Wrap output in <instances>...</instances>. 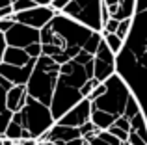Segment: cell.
<instances>
[{"mask_svg": "<svg viewBox=\"0 0 147 145\" xmlns=\"http://www.w3.org/2000/svg\"><path fill=\"white\" fill-rule=\"evenodd\" d=\"M58 76H60V65L52 58L41 54L36 60V67H34L28 82H26L28 95L49 106L52 93H54V87H56V82H58Z\"/></svg>", "mask_w": 147, "mask_h": 145, "instance_id": "cell-1", "label": "cell"}, {"mask_svg": "<svg viewBox=\"0 0 147 145\" xmlns=\"http://www.w3.org/2000/svg\"><path fill=\"white\" fill-rule=\"evenodd\" d=\"M104 84H106V93H104L102 97H99L97 101L91 102V106L102 110V112L112 113V115H115V117L123 115L127 99L132 93V89L129 87V84L123 80V76L119 75L117 71H115Z\"/></svg>", "mask_w": 147, "mask_h": 145, "instance_id": "cell-2", "label": "cell"}, {"mask_svg": "<svg viewBox=\"0 0 147 145\" xmlns=\"http://www.w3.org/2000/svg\"><path fill=\"white\" fill-rule=\"evenodd\" d=\"M21 113H22V119H24L22 127L36 140H41L52 128V125L56 123L49 106L39 102V101H36V99H32L30 95L26 99V104L22 106Z\"/></svg>", "mask_w": 147, "mask_h": 145, "instance_id": "cell-3", "label": "cell"}, {"mask_svg": "<svg viewBox=\"0 0 147 145\" xmlns=\"http://www.w3.org/2000/svg\"><path fill=\"white\" fill-rule=\"evenodd\" d=\"M102 0H71L60 13L84 24L93 32H102Z\"/></svg>", "mask_w": 147, "mask_h": 145, "instance_id": "cell-4", "label": "cell"}, {"mask_svg": "<svg viewBox=\"0 0 147 145\" xmlns=\"http://www.w3.org/2000/svg\"><path fill=\"white\" fill-rule=\"evenodd\" d=\"M82 95H80V89L75 86H71V84L63 82V80H60V76H58V82H56V87H54V93H52V99H50V113H52L54 121H58L63 113H67L69 110L73 108V106L76 104V102L82 101Z\"/></svg>", "mask_w": 147, "mask_h": 145, "instance_id": "cell-5", "label": "cell"}, {"mask_svg": "<svg viewBox=\"0 0 147 145\" xmlns=\"http://www.w3.org/2000/svg\"><path fill=\"white\" fill-rule=\"evenodd\" d=\"M4 39H6L7 47H17V48H26L32 43H41L39 30L26 26L22 22H13V26L4 34Z\"/></svg>", "mask_w": 147, "mask_h": 145, "instance_id": "cell-6", "label": "cell"}, {"mask_svg": "<svg viewBox=\"0 0 147 145\" xmlns=\"http://www.w3.org/2000/svg\"><path fill=\"white\" fill-rule=\"evenodd\" d=\"M56 13L58 11H54L50 6H34L26 11L13 13V17H15V22H22V24H26V26L41 30L52 21Z\"/></svg>", "mask_w": 147, "mask_h": 145, "instance_id": "cell-7", "label": "cell"}, {"mask_svg": "<svg viewBox=\"0 0 147 145\" xmlns=\"http://www.w3.org/2000/svg\"><path fill=\"white\" fill-rule=\"evenodd\" d=\"M90 119H91V101L90 99H82V101L76 102L67 113H63L56 123L78 128V127H82L84 123H88Z\"/></svg>", "mask_w": 147, "mask_h": 145, "instance_id": "cell-8", "label": "cell"}, {"mask_svg": "<svg viewBox=\"0 0 147 145\" xmlns=\"http://www.w3.org/2000/svg\"><path fill=\"white\" fill-rule=\"evenodd\" d=\"M34 67H36V60L30 58V62L26 63V65L22 67H15V65H9V63H0V75L4 76L6 80H9L13 86H17V84H24L28 82L30 75H32Z\"/></svg>", "mask_w": 147, "mask_h": 145, "instance_id": "cell-9", "label": "cell"}, {"mask_svg": "<svg viewBox=\"0 0 147 145\" xmlns=\"http://www.w3.org/2000/svg\"><path fill=\"white\" fill-rule=\"evenodd\" d=\"M75 138H80V132L78 128H73L67 127V125H60V123H54L52 128L43 136L41 140H50L54 143H65V142H71Z\"/></svg>", "mask_w": 147, "mask_h": 145, "instance_id": "cell-10", "label": "cell"}, {"mask_svg": "<svg viewBox=\"0 0 147 145\" xmlns=\"http://www.w3.org/2000/svg\"><path fill=\"white\" fill-rule=\"evenodd\" d=\"M26 99H28V91H26L24 84H17V86H11L6 91V106L11 113L22 110V106L26 104Z\"/></svg>", "mask_w": 147, "mask_h": 145, "instance_id": "cell-11", "label": "cell"}, {"mask_svg": "<svg viewBox=\"0 0 147 145\" xmlns=\"http://www.w3.org/2000/svg\"><path fill=\"white\" fill-rule=\"evenodd\" d=\"M4 63H9V65L15 67H22L30 62V56L26 54L24 48H17V47H6V52H4Z\"/></svg>", "mask_w": 147, "mask_h": 145, "instance_id": "cell-12", "label": "cell"}, {"mask_svg": "<svg viewBox=\"0 0 147 145\" xmlns=\"http://www.w3.org/2000/svg\"><path fill=\"white\" fill-rule=\"evenodd\" d=\"M138 11V0H119V4L115 6V11L112 13V17L123 21V19H132Z\"/></svg>", "mask_w": 147, "mask_h": 145, "instance_id": "cell-13", "label": "cell"}, {"mask_svg": "<svg viewBox=\"0 0 147 145\" xmlns=\"http://www.w3.org/2000/svg\"><path fill=\"white\" fill-rule=\"evenodd\" d=\"M115 119H117L115 115H112V113L102 112V110L93 108V106H91V119L90 121L99 128V130H108V128L115 123Z\"/></svg>", "mask_w": 147, "mask_h": 145, "instance_id": "cell-14", "label": "cell"}, {"mask_svg": "<svg viewBox=\"0 0 147 145\" xmlns=\"http://www.w3.org/2000/svg\"><path fill=\"white\" fill-rule=\"evenodd\" d=\"M11 115L13 113L6 106V89L0 86V136H4V130H6L7 123L11 121Z\"/></svg>", "mask_w": 147, "mask_h": 145, "instance_id": "cell-15", "label": "cell"}, {"mask_svg": "<svg viewBox=\"0 0 147 145\" xmlns=\"http://www.w3.org/2000/svg\"><path fill=\"white\" fill-rule=\"evenodd\" d=\"M140 112H144V110H142V104L138 102L136 95H134V93H130V95H129V99H127L125 110H123V117H127V119L130 121L134 115H138Z\"/></svg>", "mask_w": 147, "mask_h": 145, "instance_id": "cell-16", "label": "cell"}, {"mask_svg": "<svg viewBox=\"0 0 147 145\" xmlns=\"http://www.w3.org/2000/svg\"><path fill=\"white\" fill-rule=\"evenodd\" d=\"M102 39H104V43L108 45V48H110L115 56H117L119 52L123 50V47H125V41H123L121 37H117L115 34H102Z\"/></svg>", "mask_w": 147, "mask_h": 145, "instance_id": "cell-17", "label": "cell"}, {"mask_svg": "<svg viewBox=\"0 0 147 145\" xmlns=\"http://www.w3.org/2000/svg\"><path fill=\"white\" fill-rule=\"evenodd\" d=\"M22 130H24L22 127H19V125L13 123V121H9V123H7V127H6V130H4V136H6L7 140H11V142H21Z\"/></svg>", "mask_w": 147, "mask_h": 145, "instance_id": "cell-18", "label": "cell"}, {"mask_svg": "<svg viewBox=\"0 0 147 145\" xmlns=\"http://www.w3.org/2000/svg\"><path fill=\"white\" fill-rule=\"evenodd\" d=\"M100 41H102V34H100V32H91V36L88 37V41L84 43L82 48L86 52H90V54H95V50H97Z\"/></svg>", "mask_w": 147, "mask_h": 145, "instance_id": "cell-19", "label": "cell"}, {"mask_svg": "<svg viewBox=\"0 0 147 145\" xmlns=\"http://www.w3.org/2000/svg\"><path fill=\"white\" fill-rule=\"evenodd\" d=\"M132 19H123V21H119L117 32H115V36L121 37L125 43H127V39H129V36H130V30H132Z\"/></svg>", "mask_w": 147, "mask_h": 145, "instance_id": "cell-20", "label": "cell"}, {"mask_svg": "<svg viewBox=\"0 0 147 145\" xmlns=\"http://www.w3.org/2000/svg\"><path fill=\"white\" fill-rule=\"evenodd\" d=\"M73 62H75V63H78V65H86V63L93 62V54L86 52L84 48H80V50H78V54H76L75 58H73Z\"/></svg>", "mask_w": 147, "mask_h": 145, "instance_id": "cell-21", "label": "cell"}, {"mask_svg": "<svg viewBox=\"0 0 147 145\" xmlns=\"http://www.w3.org/2000/svg\"><path fill=\"white\" fill-rule=\"evenodd\" d=\"M97 84H99V82H97L95 78H88L86 82H84L82 86H80V95H82L84 99H88V97H90V93L93 91V87L97 86Z\"/></svg>", "mask_w": 147, "mask_h": 145, "instance_id": "cell-22", "label": "cell"}, {"mask_svg": "<svg viewBox=\"0 0 147 145\" xmlns=\"http://www.w3.org/2000/svg\"><path fill=\"white\" fill-rule=\"evenodd\" d=\"M36 4L32 2V0H17V2L11 4V7H13V13H19V11H26L30 9V7H34Z\"/></svg>", "mask_w": 147, "mask_h": 145, "instance_id": "cell-23", "label": "cell"}, {"mask_svg": "<svg viewBox=\"0 0 147 145\" xmlns=\"http://www.w3.org/2000/svg\"><path fill=\"white\" fill-rule=\"evenodd\" d=\"M104 93H106V84H104V82H99L97 86L93 87V91L90 93V97H88V99H90V101L93 102V101H97L99 97H102Z\"/></svg>", "mask_w": 147, "mask_h": 145, "instance_id": "cell-24", "label": "cell"}, {"mask_svg": "<svg viewBox=\"0 0 147 145\" xmlns=\"http://www.w3.org/2000/svg\"><path fill=\"white\" fill-rule=\"evenodd\" d=\"M108 132H110L112 136H115L119 142H127V138H129V132L123 130V128H119L117 125H112V127L108 128Z\"/></svg>", "mask_w": 147, "mask_h": 145, "instance_id": "cell-25", "label": "cell"}, {"mask_svg": "<svg viewBox=\"0 0 147 145\" xmlns=\"http://www.w3.org/2000/svg\"><path fill=\"white\" fill-rule=\"evenodd\" d=\"M24 50H26V54H28L30 58H34V60H37L41 54H43V50H41V43H32V45H28Z\"/></svg>", "mask_w": 147, "mask_h": 145, "instance_id": "cell-26", "label": "cell"}, {"mask_svg": "<svg viewBox=\"0 0 147 145\" xmlns=\"http://www.w3.org/2000/svg\"><path fill=\"white\" fill-rule=\"evenodd\" d=\"M13 22H15L13 15H9V17H6V19H0V34H6L7 30L13 26Z\"/></svg>", "mask_w": 147, "mask_h": 145, "instance_id": "cell-27", "label": "cell"}, {"mask_svg": "<svg viewBox=\"0 0 147 145\" xmlns=\"http://www.w3.org/2000/svg\"><path fill=\"white\" fill-rule=\"evenodd\" d=\"M127 143H129V145H147V143L144 142V140H142L140 136L136 134V132H132V130L129 132V138H127Z\"/></svg>", "mask_w": 147, "mask_h": 145, "instance_id": "cell-28", "label": "cell"}, {"mask_svg": "<svg viewBox=\"0 0 147 145\" xmlns=\"http://www.w3.org/2000/svg\"><path fill=\"white\" fill-rule=\"evenodd\" d=\"M114 125H117L119 128H123V130L130 132V121L127 119V117H123V115H119L117 119H115V123H114Z\"/></svg>", "mask_w": 147, "mask_h": 145, "instance_id": "cell-29", "label": "cell"}, {"mask_svg": "<svg viewBox=\"0 0 147 145\" xmlns=\"http://www.w3.org/2000/svg\"><path fill=\"white\" fill-rule=\"evenodd\" d=\"M69 2H71V0H52V2H50V7H52L54 11H58V13H60V11L63 9Z\"/></svg>", "mask_w": 147, "mask_h": 145, "instance_id": "cell-30", "label": "cell"}, {"mask_svg": "<svg viewBox=\"0 0 147 145\" xmlns=\"http://www.w3.org/2000/svg\"><path fill=\"white\" fill-rule=\"evenodd\" d=\"M86 143H90V145H112V143H108V142H104V140H100L97 134L93 136V138H90Z\"/></svg>", "mask_w": 147, "mask_h": 145, "instance_id": "cell-31", "label": "cell"}, {"mask_svg": "<svg viewBox=\"0 0 147 145\" xmlns=\"http://www.w3.org/2000/svg\"><path fill=\"white\" fill-rule=\"evenodd\" d=\"M56 145H86V140H84V138H75V140H71V142L56 143Z\"/></svg>", "mask_w": 147, "mask_h": 145, "instance_id": "cell-32", "label": "cell"}, {"mask_svg": "<svg viewBox=\"0 0 147 145\" xmlns=\"http://www.w3.org/2000/svg\"><path fill=\"white\" fill-rule=\"evenodd\" d=\"M6 39H4V34H0V63H2V58H4V52H6Z\"/></svg>", "mask_w": 147, "mask_h": 145, "instance_id": "cell-33", "label": "cell"}, {"mask_svg": "<svg viewBox=\"0 0 147 145\" xmlns=\"http://www.w3.org/2000/svg\"><path fill=\"white\" fill-rule=\"evenodd\" d=\"M9 15H13V7H11V6L0 9V19H6V17H9Z\"/></svg>", "mask_w": 147, "mask_h": 145, "instance_id": "cell-34", "label": "cell"}, {"mask_svg": "<svg viewBox=\"0 0 147 145\" xmlns=\"http://www.w3.org/2000/svg\"><path fill=\"white\" fill-rule=\"evenodd\" d=\"M32 2L36 4V6H50L52 0H32Z\"/></svg>", "mask_w": 147, "mask_h": 145, "instance_id": "cell-35", "label": "cell"}, {"mask_svg": "<svg viewBox=\"0 0 147 145\" xmlns=\"http://www.w3.org/2000/svg\"><path fill=\"white\" fill-rule=\"evenodd\" d=\"M37 145H56V143L50 140H37Z\"/></svg>", "mask_w": 147, "mask_h": 145, "instance_id": "cell-36", "label": "cell"}, {"mask_svg": "<svg viewBox=\"0 0 147 145\" xmlns=\"http://www.w3.org/2000/svg\"><path fill=\"white\" fill-rule=\"evenodd\" d=\"M7 6H11V0H0V9H2V7H7Z\"/></svg>", "mask_w": 147, "mask_h": 145, "instance_id": "cell-37", "label": "cell"}, {"mask_svg": "<svg viewBox=\"0 0 147 145\" xmlns=\"http://www.w3.org/2000/svg\"><path fill=\"white\" fill-rule=\"evenodd\" d=\"M11 145H22V143H21V142H13Z\"/></svg>", "mask_w": 147, "mask_h": 145, "instance_id": "cell-38", "label": "cell"}, {"mask_svg": "<svg viewBox=\"0 0 147 145\" xmlns=\"http://www.w3.org/2000/svg\"><path fill=\"white\" fill-rule=\"evenodd\" d=\"M13 2H17V0H11V4H13Z\"/></svg>", "mask_w": 147, "mask_h": 145, "instance_id": "cell-39", "label": "cell"}, {"mask_svg": "<svg viewBox=\"0 0 147 145\" xmlns=\"http://www.w3.org/2000/svg\"><path fill=\"white\" fill-rule=\"evenodd\" d=\"M86 145H90V143H86Z\"/></svg>", "mask_w": 147, "mask_h": 145, "instance_id": "cell-40", "label": "cell"}]
</instances>
